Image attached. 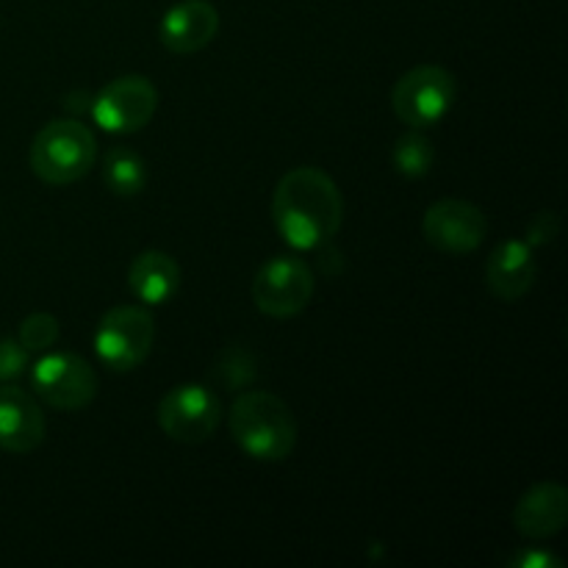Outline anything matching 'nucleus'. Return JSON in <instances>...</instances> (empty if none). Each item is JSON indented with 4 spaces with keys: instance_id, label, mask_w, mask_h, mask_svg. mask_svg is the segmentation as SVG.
<instances>
[{
    "instance_id": "f257e3e1",
    "label": "nucleus",
    "mask_w": 568,
    "mask_h": 568,
    "mask_svg": "<svg viewBox=\"0 0 568 568\" xmlns=\"http://www.w3.org/2000/svg\"><path fill=\"white\" fill-rule=\"evenodd\" d=\"M272 222L294 250H320L344 225V197L320 166H294L272 194Z\"/></svg>"
},
{
    "instance_id": "f03ea898",
    "label": "nucleus",
    "mask_w": 568,
    "mask_h": 568,
    "mask_svg": "<svg viewBox=\"0 0 568 568\" xmlns=\"http://www.w3.org/2000/svg\"><path fill=\"white\" fill-rule=\"evenodd\" d=\"M227 430L236 447L261 464H283L300 436L292 408L272 392L239 394L227 414Z\"/></svg>"
},
{
    "instance_id": "7ed1b4c3",
    "label": "nucleus",
    "mask_w": 568,
    "mask_h": 568,
    "mask_svg": "<svg viewBox=\"0 0 568 568\" xmlns=\"http://www.w3.org/2000/svg\"><path fill=\"white\" fill-rule=\"evenodd\" d=\"M98 155V136L81 120H53L33 136L28 164L48 186H70L94 170Z\"/></svg>"
},
{
    "instance_id": "20e7f679",
    "label": "nucleus",
    "mask_w": 568,
    "mask_h": 568,
    "mask_svg": "<svg viewBox=\"0 0 568 568\" xmlns=\"http://www.w3.org/2000/svg\"><path fill=\"white\" fill-rule=\"evenodd\" d=\"M458 100V78L438 64H419L397 78L392 89V111L403 125L427 131L453 111Z\"/></svg>"
},
{
    "instance_id": "39448f33",
    "label": "nucleus",
    "mask_w": 568,
    "mask_h": 568,
    "mask_svg": "<svg viewBox=\"0 0 568 568\" xmlns=\"http://www.w3.org/2000/svg\"><path fill=\"white\" fill-rule=\"evenodd\" d=\"M155 342V320L148 305H114L94 331V353L105 369L133 372L150 358Z\"/></svg>"
},
{
    "instance_id": "423d86ee",
    "label": "nucleus",
    "mask_w": 568,
    "mask_h": 568,
    "mask_svg": "<svg viewBox=\"0 0 568 568\" xmlns=\"http://www.w3.org/2000/svg\"><path fill=\"white\" fill-rule=\"evenodd\" d=\"M314 270L297 255H272L253 277V303L270 320H292L311 305Z\"/></svg>"
},
{
    "instance_id": "0eeeda50",
    "label": "nucleus",
    "mask_w": 568,
    "mask_h": 568,
    "mask_svg": "<svg viewBox=\"0 0 568 568\" xmlns=\"http://www.w3.org/2000/svg\"><path fill=\"white\" fill-rule=\"evenodd\" d=\"M31 386L44 405L75 414L98 397V372L78 353H48L33 364Z\"/></svg>"
},
{
    "instance_id": "6e6552de",
    "label": "nucleus",
    "mask_w": 568,
    "mask_h": 568,
    "mask_svg": "<svg viewBox=\"0 0 568 568\" xmlns=\"http://www.w3.org/2000/svg\"><path fill=\"white\" fill-rule=\"evenodd\" d=\"M159 111V89L148 75H120L92 100V116L105 133L131 136L148 128Z\"/></svg>"
},
{
    "instance_id": "1a4fd4ad",
    "label": "nucleus",
    "mask_w": 568,
    "mask_h": 568,
    "mask_svg": "<svg viewBox=\"0 0 568 568\" xmlns=\"http://www.w3.org/2000/svg\"><path fill=\"white\" fill-rule=\"evenodd\" d=\"M161 433L178 444H203L216 433L222 422L220 399L197 383H183L161 397L155 410Z\"/></svg>"
},
{
    "instance_id": "9d476101",
    "label": "nucleus",
    "mask_w": 568,
    "mask_h": 568,
    "mask_svg": "<svg viewBox=\"0 0 568 568\" xmlns=\"http://www.w3.org/2000/svg\"><path fill=\"white\" fill-rule=\"evenodd\" d=\"M488 220L475 203L458 197L436 200L425 211L422 236L433 250L444 255H469L483 244Z\"/></svg>"
},
{
    "instance_id": "9b49d317",
    "label": "nucleus",
    "mask_w": 568,
    "mask_h": 568,
    "mask_svg": "<svg viewBox=\"0 0 568 568\" xmlns=\"http://www.w3.org/2000/svg\"><path fill=\"white\" fill-rule=\"evenodd\" d=\"M220 33V11L209 0H181L164 11L159 39L175 55H192L209 48Z\"/></svg>"
},
{
    "instance_id": "f8f14e48",
    "label": "nucleus",
    "mask_w": 568,
    "mask_h": 568,
    "mask_svg": "<svg viewBox=\"0 0 568 568\" xmlns=\"http://www.w3.org/2000/svg\"><path fill=\"white\" fill-rule=\"evenodd\" d=\"M538 281L536 250L525 239H505L486 261V286L499 303H519Z\"/></svg>"
},
{
    "instance_id": "ddd939ff",
    "label": "nucleus",
    "mask_w": 568,
    "mask_h": 568,
    "mask_svg": "<svg viewBox=\"0 0 568 568\" xmlns=\"http://www.w3.org/2000/svg\"><path fill=\"white\" fill-rule=\"evenodd\" d=\"M48 422L37 397L17 386H0V449L28 455L42 447Z\"/></svg>"
},
{
    "instance_id": "4468645a",
    "label": "nucleus",
    "mask_w": 568,
    "mask_h": 568,
    "mask_svg": "<svg viewBox=\"0 0 568 568\" xmlns=\"http://www.w3.org/2000/svg\"><path fill=\"white\" fill-rule=\"evenodd\" d=\"M568 521V488L564 483L544 480L521 494L514 508V527L530 541H544L564 532Z\"/></svg>"
},
{
    "instance_id": "2eb2a0df",
    "label": "nucleus",
    "mask_w": 568,
    "mask_h": 568,
    "mask_svg": "<svg viewBox=\"0 0 568 568\" xmlns=\"http://www.w3.org/2000/svg\"><path fill=\"white\" fill-rule=\"evenodd\" d=\"M128 286L144 305H164L181 288V266L170 253L144 250L128 266Z\"/></svg>"
},
{
    "instance_id": "dca6fc26",
    "label": "nucleus",
    "mask_w": 568,
    "mask_h": 568,
    "mask_svg": "<svg viewBox=\"0 0 568 568\" xmlns=\"http://www.w3.org/2000/svg\"><path fill=\"white\" fill-rule=\"evenodd\" d=\"M103 183L116 197H136L148 186V164L131 148H111L103 155Z\"/></svg>"
},
{
    "instance_id": "f3484780",
    "label": "nucleus",
    "mask_w": 568,
    "mask_h": 568,
    "mask_svg": "<svg viewBox=\"0 0 568 568\" xmlns=\"http://www.w3.org/2000/svg\"><path fill=\"white\" fill-rule=\"evenodd\" d=\"M392 164L403 178L419 181V178L430 175L433 164H436V148H433V142L425 133L410 128L408 133H403V136L394 142Z\"/></svg>"
},
{
    "instance_id": "a211bd4d",
    "label": "nucleus",
    "mask_w": 568,
    "mask_h": 568,
    "mask_svg": "<svg viewBox=\"0 0 568 568\" xmlns=\"http://www.w3.org/2000/svg\"><path fill=\"white\" fill-rule=\"evenodd\" d=\"M61 336V325L53 314L48 311H37V314H28L20 322V331H17V342L28 349V353H48Z\"/></svg>"
},
{
    "instance_id": "6ab92c4d",
    "label": "nucleus",
    "mask_w": 568,
    "mask_h": 568,
    "mask_svg": "<svg viewBox=\"0 0 568 568\" xmlns=\"http://www.w3.org/2000/svg\"><path fill=\"white\" fill-rule=\"evenodd\" d=\"M255 364H253V355L244 353V349L231 347L225 353H220L214 364V375L225 383L227 388H239V386H247L255 375Z\"/></svg>"
},
{
    "instance_id": "aec40b11",
    "label": "nucleus",
    "mask_w": 568,
    "mask_h": 568,
    "mask_svg": "<svg viewBox=\"0 0 568 568\" xmlns=\"http://www.w3.org/2000/svg\"><path fill=\"white\" fill-rule=\"evenodd\" d=\"M31 366V353L17 338H0V383L17 381Z\"/></svg>"
},
{
    "instance_id": "412c9836",
    "label": "nucleus",
    "mask_w": 568,
    "mask_h": 568,
    "mask_svg": "<svg viewBox=\"0 0 568 568\" xmlns=\"http://www.w3.org/2000/svg\"><path fill=\"white\" fill-rule=\"evenodd\" d=\"M560 233V216L555 211H538L536 216L530 220L525 233V242L530 244L532 250L536 247H547L549 242H555V236Z\"/></svg>"
},
{
    "instance_id": "4be33fe9",
    "label": "nucleus",
    "mask_w": 568,
    "mask_h": 568,
    "mask_svg": "<svg viewBox=\"0 0 568 568\" xmlns=\"http://www.w3.org/2000/svg\"><path fill=\"white\" fill-rule=\"evenodd\" d=\"M510 566L514 568H564V560L555 558V555H549V552H544V549H530V552H521Z\"/></svg>"
}]
</instances>
